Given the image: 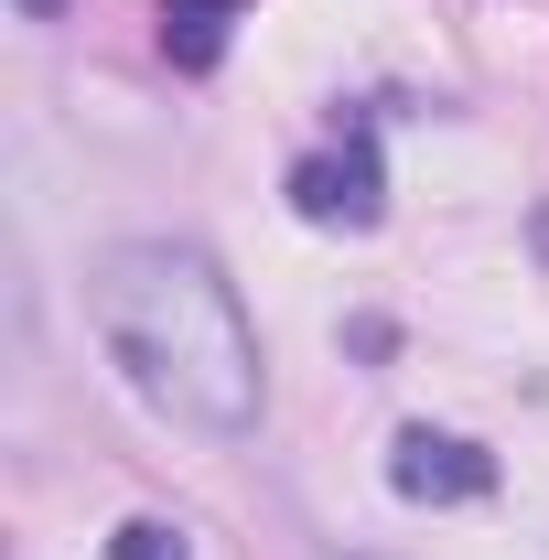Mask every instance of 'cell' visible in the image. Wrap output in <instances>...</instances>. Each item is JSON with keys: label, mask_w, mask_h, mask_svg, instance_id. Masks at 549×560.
<instances>
[{"label": "cell", "mask_w": 549, "mask_h": 560, "mask_svg": "<svg viewBox=\"0 0 549 560\" xmlns=\"http://www.w3.org/2000/svg\"><path fill=\"white\" fill-rule=\"evenodd\" d=\"M388 486L410 495V506H475V495H495V453L464 442V431L410 420V431L388 442Z\"/></svg>", "instance_id": "2"}, {"label": "cell", "mask_w": 549, "mask_h": 560, "mask_svg": "<svg viewBox=\"0 0 549 560\" xmlns=\"http://www.w3.org/2000/svg\"><path fill=\"white\" fill-rule=\"evenodd\" d=\"M237 11L248 0H151V22H162V55L184 75H215L226 66V33H237Z\"/></svg>", "instance_id": "4"}, {"label": "cell", "mask_w": 549, "mask_h": 560, "mask_svg": "<svg viewBox=\"0 0 549 560\" xmlns=\"http://www.w3.org/2000/svg\"><path fill=\"white\" fill-rule=\"evenodd\" d=\"M11 11H22V22H66V0H11Z\"/></svg>", "instance_id": "6"}, {"label": "cell", "mask_w": 549, "mask_h": 560, "mask_svg": "<svg viewBox=\"0 0 549 560\" xmlns=\"http://www.w3.org/2000/svg\"><path fill=\"white\" fill-rule=\"evenodd\" d=\"M291 206L313 215V226H377V215H388V173H377V140L355 130L344 151H313V162L291 173Z\"/></svg>", "instance_id": "3"}, {"label": "cell", "mask_w": 549, "mask_h": 560, "mask_svg": "<svg viewBox=\"0 0 549 560\" xmlns=\"http://www.w3.org/2000/svg\"><path fill=\"white\" fill-rule=\"evenodd\" d=\"M86 324H97L108 366L130 377V399L162 410L173 431H206V442L259 431L270 355H259V324H248L237 280L206 248H184V237L97 248L86 259Z\"/></svg>", "instance_id": "1"}, {"label": "cell", "mask_w": 549, "mask_h": 560, "mask_svg": "<svg viewBox=\"0 0 549 560\" xmlns=\"http://www.w3.org/2000/svg\"><path fill=\"white\" fill-rule=\"evenodd\" d=\"M108 560H195V539H184V528H162V517H130V528L108 539Z\"/></svg>", "instance_id": "5"}, {"label": "cell", "mask_w": 549, "mask_h": 560, "mask_svg": "<svg viewBox=\"0 0 549 560\" xmlns=\"http://www.w3.org/2000/svg\"><path fill=\"white\" fill-rule=\"evenodd\" d=\"M355 560H366V550H355Z\"/></svg>", "instance_id": "7"}]
</instances>
